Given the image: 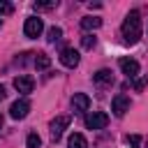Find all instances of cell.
Segmentation results:
<instances>
[{"label":"cell","instance_id":"1","mask_svg":"<svg viewBox=\"0 0 148 148\" xmlns=\"http://www.w3.org/2000/svg\"><path fill=\"white\" fill-rule=\"evenodd\" d=\"M120 32H123V39L127 42V44H136L139 39H141V14L136 12V9H132L127 16H125V21H123V25H120Z\"/></svg>","mask_w":148,"mask_h":148},{"label":"cell","instance_id":"2","mask_svg":"<svg viewBox=\"0 0 148 148\" xmlns=\"http://www.w3.org/2000/svg\"><path fill=\"white\" fill-rule=\"evenodd\" d=\"M109 125V116L104 111H90L86 116V127L88 130H104Z\"/></svg>","mask_w":148,"mask_h":148},{"label":"cell","instance_id":"3","mask_svg":"<svg viewBox=\"0 0 148 148\" xmlns=\"http://www.w3.org/2000/svg\"><path fill=\"white\" fill-rule=\"evenodd\" d=\"M42 30H44V21H42L39 16H30V18H25V25H23L25 37L35 39V37H39V35H42Z\"/></svg>","mask_w":148,"mask_h":148},{"label":"cell","instance_id":"4","mask_svg":"<svg viewBox=\"0 0 148 148\" xmlns=\"http://www.w3.org/2000/svg\"><path fill=\"white\" fill-rule=\"evenodd\" d=\"M111 111H113V116L123 118V116L130 111V97H127V95H116V97L111 99Z\"/></svg>","mask_w":148,"mask_h":148},{"label":"cell","instance_id":"5","mask_svg":"<svg viewBox=\"0 0 148 148\" xmlns=\"http://www.w3.org/2000/svg\"><path fill=\"white\" fill-rule=\"evenodd\" d=\"M28 111H30V102H28L25 97L16 99V102L9 106V116H12L14 120H21V118H25V116H28Z\"/></svg>","mask_w":148,"mask_h":148},{"label":"cell","instance_id":"6","mask_svg":"<svg viewBox=\"0 0 148 148\" xmlns=\"http://www.w3.org/2000/svg\"><path fill=\"white\" fill-rule=\"evenodd\" d=\"M69 120H72L69 116H58L56 120H51V139L53 141H58L62 136V132L69 127Z\"/></svg>","mask_w":148,"mask_h":148},{"label":"cell","instance_id":"7","mask_svg":"<svg viewBox=\"0 0 148 148\" xmlns=\"http://www.w3.org/2000/svg\"><path fill=\"white\" fill-rule=\"evenodd\" d=\"M118 65H120V69H123V74L127 76V79H134V76H139V62L134 60V58H120L118 60Z\"/></svg>","mask_w":148,"mask_h":148},{"label":"cell","instance_id":"8","mask_svg":"<svg viewBox=\"0 0 148 148\" xmlns=\"http://www.w3.org/2000/svg\"><path fill=\"white\" fill-rule=\"evenodd\" d=\"M79 51L76 49H62L60 51V62L65 65V67H69V69H74L76 65H79Z\"/></svg>","mask_w":148,"mask_h":148},{"label":"cell","instance_id":"9","mask_svg":"<svg viewBox=\"0 0 148 148\" xmlns=\"http://www.w3.org/2000/svg\"><path fill=\"white\" fill-rule=\"evenodd\" d=\"M14 88H16L18 92L28 95V92H32V88H35V81H32V76H28V74H18V76L14 79Z\"/></svg>","mask_w":148,"mask_h":148},{"label":"cell","instance_id":"10","mask_svg":"<svg viewBox=\"0 0 148 148\" xmlns=\"http://www.w3.org/2000/svg\"><path fill=\"white\" fill-rule=\"evenodd\" d=\"M72 109H74L76 113L88 111V109H90V97H88L86 92H74V97H72Z\"/></svg>","mask_w":148,"mask_h":148},{"label":"cell","instance_id":"11","mask_svg":"<svg viewBox=\"0 0 148 148\" xmlns=\"http://www.w3.org/2000/svg\"><path fill=\"white\" fill-rule=\"evenodd\" d=\"M92 81H95L97 86H111V83H113V72H111V69H99V72L92 74Z\"/></svg>","mask_w":148,"mask_h":148},{"label":"cell","instance_id":"12","mask_svg":"<svg viewBox=\"0 0 148 148\" xmlns=\"http://www.w3.org/2000/svg\"><path fill=\"white\" fill-rule=\"evenodd\" d=\"M67 148H88V141H86V136H83V134L74 132V134H69Z\"/></svg>","mask_w":148,"mask_h":148},{"label":"cell","instance_id":"13","mask_svg":"<svg viewBox=\"0 0 148 148\" xmlns=\"http://www.w3.org/2000/svg\"><path fill=\"white\" fill-rule=\"evenodd\" d=\"M102 25V18L99 16H83L81 18V28L83 30H97Z\"/></svg>","mask_w":148,"mask_h":148},{"label":"cell","instance_id":"14","mask_svg":"<svg viewBox=\"0 0 148 148\" xmlns=\"http://www.w3.org/2000/svg\"><path fill=\"white\" fill-rule=\"evenodd\" d=\"M35 67H37V69H49V67H51V58H49L46 53H37V56H35Z\"/></svg>","mask_w":148,"mask_h":148},{"label":"cell","instance_id":"15","mask_svg":"<svg viewBox=\"0 0 148 148\" xmlns=\"http://www.w3.org/2000/svg\"><path fill=\"white\" fill-rule=\"evenodd\" d=\"M46 35H49V37H46L49 42H58V39L62 37V28H58V25H53V28H49V32H46Z\"/></svg>","mask_w":148,"mask_h":148},{"label":"cell","instance_id":"16","mask_svg":"<svg viewBox=\"0 0 148 148\" xmlns=\"http://www.w3.org/2000/svg\"><path fill=\"white\" fill-rule=\"evenodd\" d=\"M125 143H127V148H139L141 146V136L139 134H127L125 136Z\"/></svg>","mask_w":148,"mask_h":148},{"label":"cell","instance_id":"17","mask_svg":"<svg viewBox=\"0 0 148 148\" xmlns=\"http://www.w3.org/2000/svg\"><path fill=\"white\" fill-rule=\"evenodd\" d=\"M25 146H28V148H39V146H42V139H39V136L32 132V134H28V139H25Z\"/></svg>","mask_w":148,"mask_h":148},{"label":"cell","instance_id":"18","mask_svg":"<svg viewBox=\"0 0 148 148\" xmlns=\"http://www.w3.org/2000/svg\"><path fill=\"white\" fill-rule=\"evenodd\" d=\"M9 14H14V5L7 0H0V16H9Z\"/></svg>","mask_w":148,"mask_h":148},{"label":"cell","instance_id":"19","mask_svg":"<svg viewBox=\"0 0 148 148\" xmlns=\"http://www.w3.org/2000/svg\"><path fill=\"white\" fill-rule=\"evenodd\" d=\"M81 46H83V49H92V46H95V37H92V35H83V37H81Z\"/></svg>","mask_w":148,"mask_h":148},{"label":"cell","instance_id":"20","mask_svg":"<svg viewBox=\"0 0 148 148\" xmlns=\"http://www.w3.org/2000/svg\"><path fill=\"white\" fill-rule=\"evenodd\" d=\"M58 7V0H51V2H35V9H53Z\"/></svg>","mask_w":148,"mask_h":148},{"label":"cell","instance_id":"21","mask_svg":"<svg viewBox=\"0 0 148 148\" xmlns=\"http://www.w3.org/2000/svg\"><path fill=\"white\" fill-rule=\"evenodd\" d=\"M5 95H7V92H5V88H2V86H0V102H2V99H5Z\"/></svg>","mask_w":148,"mask_h":148},{"label":"cell","instance_id":"22","mask_svg":"<svg viewBox=\"0 0 148 148\" xmlns=\"http://www.w3.org/2000/svg\"><path fill=\"white\" fill-rule=\"evenodd\" d=\"M0 130H2V116H0Z\"/></svg>","mask_w":148,"mask_h":148},{"label":"cell","instance_id":"23","mask_svg":"<svg viewBox=\"0 0 148 148\" xmlns=\"http://www.w3.org/2000/svg\"><path fill=\"white\" fill-rule=\"evenodd\" d=\"M0 25H2V21H0Z\"/></svg>","mask_w":148,"mask_h":148}]
</instances>
